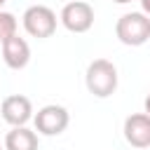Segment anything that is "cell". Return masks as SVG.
<instances>
[{
  "instance_id": "obj_1",
  "label": "cell",
  "mask_w": 150,
  "mask_h": 150,
  "mask_svg": "<svg viewBox=\"0 0 150 150\" xmlns=\"http://www.w3.org/2000/svg\"><path fill=\"white\" fill-rule=\"evenodd\" d=\"M87 91L96 98H108L117 89V68L108 59H94L84 73Z\"/></svg>"
},
{
  "instance_id": "obj_2",
  "label": "cell",
  "mask_w": 150,
  "mask_h": 150,
  "mask_svg": "<svg viewBox=\"0 0 150 150\" xmlns=\"http://www.w3.org/2000/svg\"><path fill=\"white\" fill-rule=\"evenodd\" d=\"M115 35L127 47H141L150 40V16L145 12H127L115 23Z\"/></svg>"
},
{
  "instance_id": "obj_3",
  "label": "cell",
  "mask_w": 150,
  "mask_h": 150,
  "mask_svg": "<svg viewBox=\"0 0 150 150\" xmlns=\"http://www.w3.org/2000/svg\"><path fill=\"white\" fill-rule=\"evenodd\" d=\"M21 23H23V30L30 35V38H38V40H45V38H52L54 30H56V12L49 9L47 5H30L23 16H21Z\"/></svg>"
},
{
  "instance_id": "obj_4",
  "label": "cell",
  "mask_w": 150,
  "mask_h": 150,
  "mask_svg": "<svg viewBox=\"0 0 150 150\" xmlns=\"http://www.w3.org/2000/svg\"><path fill=\"white\" fill-rule=\"evenodd\" d=\"M33 124H35V131L42 134V136H59V134H63L68 129L70 115H68V110L63 105L47 103L33 115Z\"/></svg>"
},
{
  "instance_id": "obj_5",
  "label": "cell",
  "mask_w": 150,
  "mask_h": 150,
  "mask_svg": "<svg viewBox=\"0 0 150 150\" xmlns=\"http://www.w3.org/2000/svg\"><path fill=\"white\" fill-rule=\"evenodd\" d=\"M59 21L70 33H87L94 26V7L84 0H70L63 5Z\"/></svg>"
},
{
  "instance_id": "obj_6",
  "label": "cell",
  "mask_w": 150,
  "mask_h": 150,
  "mask_svg": "<svg viewBox=\"0 0 150 150\" xmlns=\"http://www.w3.org/2000/svg\"><path fill=\"white\" fill-rule=\"evenodd\" d=\"M0 115L9 127H26L33 120V103L23 94L5 96L0 103Z\"/></svg>"
},
{
  "instance_id": "obj_7",
  "label": "cell",
  "mask_w": 150,
  "mask_h": 150,
  "mask_svg": "<svg viewBox=\"0 0 150 150\" xmlns=\"http://www.w3.org/2000/svg\"><path fill=\"white\" fill-rule=\"evenodd\" d=\"M124 141L131 148H150V115L148 112H134L124 120Z\"/></svg>"
},
{
  "instance_id": "obj_8",
  "label": "cell",
  "mask_w": 150,
  "mask_h": 150,
  "mask_svg": "<svg viewBox=\"0 0 150 150\" xmlns=\"http://www.w3.org/2000/svg\"><path fill=\"white\" fill-rule=\"evenodd\" d=\"M0 45H2V59H5L7 68L21 70V68L28 66V61H30V47H28V42L23 38L12 35V38H7Z\"/></svg>"
},
{
  "instance_id": "obj_9",
  "label": "cell",
  "mask_w": 150,
  "mask_h": 150,
  "mask_svg": "<svg viewBox=\"0 0 150 150\" xmlns=\"http://www.w3.org/2000/svg\"><path fill=\"white\" fill-rule=\"evenodd\" d=\"M38 134L28 127H12L5 134V150H38Z\"/></svg>"
},
{
  "instance_id": "obj_10",
  "label": "cell",
  "mask_w": 150,
  "mask_h": 150,
  "mask_svg": "<svg viewBox=\"0 0 150 150\" xmlns=\"http://www.w3.org/2000/svg\"><path fill=\"white\" fill-rule=\"evenodd\" d=\"M16 28H19V23H16V16H14L12 12H5V9H0V42H5L7 38L16 35Z\"/></svg>"
},
{
  "instance_id": "obj_11",
  "label": "cell",
  "mask_w": 150,
  "mask_h": 150,
  "mask_svg": "<svg viewBox=\"0 0 150 150\" xmlns=\"http://www.w3.org/2000/svg\"><path fill=\"white\" fill-rule=\"evenodd\" d=\"M141 12H145L150 16V0H141Z\"/></svg>"
},
{
  "instance_id": "obj_12",
  "label": "cell",
  "mask_w": 150,
  "mask_h": 150,
  "mask_svg": "<svg viewBox=\"0 0 150 150\" xmlns=\"http://www.w3.org/2000/svg\"><path fill=\"white\" fill-rule=\"evenodd\" d=\"M143 112H148L150 115V94L145 96V101H143Z\"/></svg>"
},
{
  "instance_id": "obj_13",
  "label": "cell",
  "mask_w": 150,
  "mask_h": 150,
  "mask_svg": "<svg viewBox=\"0 0 150 150\" xmlns=\"http://www.w3.org/2000/svg\"><path fill=\"white\" fill-rule=\"evenodd\" d=\"M112 2H117V5H127V2H131V0H112Z\"/></svg>"
},
{
  "instance_id": "obj_14",
  "label": "cell",
  "mask_w": 150,
  "mask_h": 150,
  "mask_svg": "<svg viewBox=\"0 0 150 150\" xmlns=\"http://www.w3.org/2000/svg\"><path fill=\"white\" fill-rule=\"evenodd\" d=\"M5 2H7V0H0V9H2V7H5Z\"/></svg>"
},
{
  "instance_id": "obj_15",
  "label": "cell",
  "mask_w": 150,
  "mask_h": 150,
  "mask_svg": "<svg viewBox=\"0 0 150 150\" xmlns=\"http://www.w3.org/2000/svg\"><path fill=\"white\" fill-rule=\"evenodd\" d=\"M0 150H5V145H0Z\"/></svg>"
}]
</instances>
